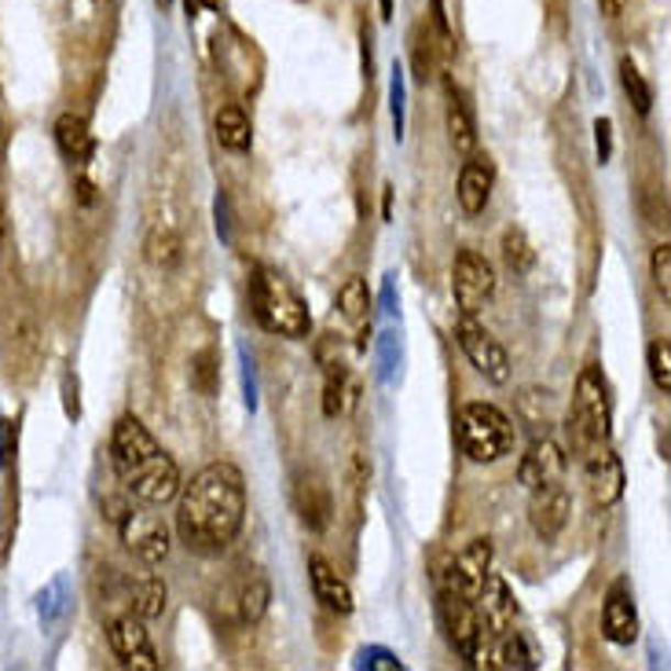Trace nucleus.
Returning <instances> with one entry per match:
<instances>
[{
    "label": "nucleus",
    "mask_w": 671,
    "mask_h": 671,
    "mask_svg": "<svg viewBox=\"0 0 671 671\" xmlns=\"http://www.w3.org/2000/svg\"><path fill=\"white\" fill-rule=\"evenodd\" d=\"M176 495V532L198 554L224 550L246 521V481L231 462H209Z\"/></svg>",
    "instance_id": "f257e3e1"
},
{
    "label": "nucleus",
    "mask_w": 671,
    "mask_h": 671,
    "mask_svg": "<svg viewBox=\"0 0 671 671\" xmlns=\"http://www.w3.org/2000/svg\"><path fill=\"white\" fill-rule=\"evenodd\" d=\"M110 455H114L118 477L125 481L132 499L162 506L176 499L180 492V470L176 462L165 455L162 444L147 433V426L136 415H121L110 437Z\"/></svg>",
    "instance_id": "f03ea898"
},
{
    "label": "nucleus",
    "mask_w": 671,
    "mask_h": 671,
    "mask_svg": "<svg viewBox=\"0 0 671 671\" xmlns=\"http://www.w3.org/2000/svg\"><path fill=\"white\" fill-rule=\"evenodd\" d=\"M250 301H253V316H257V323L264 330H272V334H279V338H305L308 330H312L308 305L301 301V294H297L279 272H272V268H257V272H253Z\"/></svg>",
    "instance_id": "7ed1b4c3"
},
{
    "label": "nucleus",
    "mask_w": 671,
    "mask_h": 671,
    "mask_svg": "<svg viewBox=\"0 0 671 671\" xmlns=\"http://www.w3.org/2000/svg\"><path fill=\"white\" fill-rule=\"evenodd\" d=\"M459 444L470 462H499L514 448V426L495 404H466L459 415Z\"/></svg>",
    "instance_id": "20e7f679"
},
{
    "label": "nucleus",
    "mask_w": 671,
    "mask_h": 671,
    "mask_svg": "<svg viewBox=\"0 0 671 671\" xmlns=\"http://www.w3.org/2000/svg\"><path fill=\"white\" fill-rule=\"evenodd\" d=\"M609 389L598 367H583L576 382V400H572L569 429L576 433L580 444H602L609 437Z\"/></svg>",
    "instance_id": "39448f33"
},
{
    "label": "nucleus",
    "mask_w": 671,
    "mask_h": 671,
    "mask_svg": "<svg viewBox=\"0 0 671 671\" xmlns=\"http://www.w3.org/2000/svg\"><path fill=\"white\" fill-rule=\"evenodd\" d=\"M437 609H440V624H444L448 642L455 646L470 664L484 668V649H488V642H484V635H481L477 613H473V598H462V594L440 587Z\"/></svg>",
    "instance_id": "423d86ee"
},
{
    "label": "nucleus",
    "mask_w": 671,
    "mask_h": 671,
    "mask_svg": "<svg viewBox=\"0 0 671 671\" xmlns=\"http://www.w3.org/2000/svg\"><path fill=\"white\" fill-rule=\"evenodd\" d=\"M451 294L462 316H477L484 301L495 294V268L477 250H459L451 264Z\"/></svg>",
    "instance_id": "0eeeda50"
},
{
    "label": "nucleus",
    "mask_w": 671,
    "mask_h": 671,
    "mask_svg": "<svg viewBox=\"0 0 671 671\" xmlns=\"http://www.w3.org/2000/svg\"><path fill=\"white\" fill-rule=\"evenodd\" d=\"M455 334H459L462 352H466L470 363L484 374V378H488L492 385H506V382H510V356H506V349L477 323V319L462 316Z\"/></svg>",
    "instance_id": "6e6552de"
},
{
    "label": "nucleus",
    "mask_w": 671,
    "mask_h": 671,
    "mask_svg": "<svg viewBox=\"0 0 671 671\" xmlns=\"http://www.w3.org/2000/svg\"><path fill=\"white\" fill-rule=\"evenodd\" d=\"M121 528V543H125L132 554L143 558L147 565H158L169 554V525L162 521L158 514L147 510H125V517L118 521Z\"/></svg>",
    "instance_id": "1a4fd4ad"
},
{
    "label": "nucleus",
    "mask_w": 671,
    "mask_h": 671,
    "mask_svg": "<svg viewBox=\"0 0 671 671\" xmlns=\"http://www.w3.org/2000/svg\"><path fill=\"white\" fill-rule=\"evenodd\" d=\"M492 572V543L488 539H473V543L448 561V569L440 572L437 583L444 591H455L462 598H473L481 591L484 576Z\"/></svg>",
    "instance_id": "9d476101"
},
{
    "label": "nucleus",
    "mask_w": 671,
    "mask_h": 671,
    "mask_svg": "<svg viewBox=\"0 0 671 671\" xmlns=\"http://www.w3.org/2000/svg\"><path fill=\"white\" fill-rule=\"evenodd\" d=\"M473 613H477L484 642H492V638H499L503 631L514 627V594L495 572H488L481 591L473 594Z\"/></svg>",
    "instance_id": "9b49d317"
},
{
    "label": "nucleus",
    "mask_w": 671,
    "mask_h": 671,
    "mask_svg": "<svg viewBox=\"0 0 671 671\" xmlns=\"http://www.w3.org/2000/svg\"><path fill=\"white\" fill-rule=\"evenodd\" d=\"M569 514H572V499L565 492L561 481H550V484H539L532 488V503H528V525L539 539H558L561 528L569 525Z\"/></svg>",
    "instance_id": "f8f14e48"
},
{
    "label": "nucleus",
    "mask_w": 671,
    "mask_h": 671,
    "mask_svg": "<svg viewBox=\"0 0 671 671\" xmlns=\"http://www.w3.org/2000/svg\"><path fill=\"white\" fill-rule=\"evenodd\" d=\"M110 649L121 657V664L132 668V671H158V657H154V649H151V638L147 631H143V620L140 616H118L114 624H110Z\"/></svg>",
    "instance_id": "ddd939ff"
},
{
    "label": "nucleus",
    "mask_w": 671,
    "mask_h": 671,
    "mask_svg": "<svg viewBox=\"0 0 671 671\" xmlns=\"http://www.w3.org/2000/svg\"><path fill=\"white\" fill-rule=\"evenodd\" d=\"M565 473V451H561L550 437H536L532 448L521 455V466H517V481L525 488H539V484L561 481Z\"/></svg>",
    "instance_id": "4468645a"
},
{
    "label": "nucleus",
    "mask_w": 671,
    "mask_h": 671,
    "mask_svg": "<svg viewBox=\"0 0 671 671\" xmlns=\"http://www.w3.org/2000/svg\"><path fill=\"white\" fill-rule=\"evenodd\" d=\"M492 184H495L492 158L488 154H473L459 173V206L466 209L470 217L484 213V206H488V198H492Z\"/></svg>",
    "instance_id": "2eb2a0df"
},
{
    "label": "nucleus",
    "mask_w": 671,
    "mask_h": 671,
    "mask_svg": "<svg viewBox=\"0 0 671 671\" xmlns=\"http://www.w3.org/2000/svg\"><path fill=\"white\" fill-rule=\"evenodd\" d=\"M587 492L594 506H613L624 495V466L613 451H594L587 459Z\"/></svg>",
    "instance_id": "dca6fc26"
},
{
    "label": "nucleus",
    "mask_w": 671,
    "mask_h": 671,
    "mask_svg": "<svg viewBox=\"0 0 671 671\" xmlns=\"http://www.w3.org/2000/svg\"><path fill=\"white\" fill-rule=\"evenodd\" d=\"M602 627H605V638L616 646H631L638 638V616H635V602L627 594L624 583H616L605 598V613H602Z\"/></svg>",
    "instance_id": "f3484780"
},
{
    "label": "nucleus",
    "mask_w": 671,
    "mask_h": 671,
    "mask_svg": "<svg viewBox=\"0 0 671 671\" xmlns=\"http://www.w3.org/2000/svg\"><path fill=\"white\" fill-rule=\"evenodd\" d=\"M308 580H312L316 602H323L330 613L349 616L352 609H356V602H352V587L338 576L334 569L327 565L323 558H312V561H308Z\"/></svg>",
    "instance_id": "a211bd4d"
},
{
    "label": "nucleus",
    "mask_w": 671,
    "mask_h": 671,
    "mask_svg": "<svg viewBox=\"0 0 671 671\" xmlns=\"http://www.w3.org/2000/svg\"><path fill=\"white\" fill-rule=\"evenodd\" d=\"M294 503H297V514H301V521L308 528L323 532V528L330 525V514H334V506H330V492H327V484L319 481V477H297Z\"/></svg>",
    "instance_id": "6ab92c4d"
},
{
    "label": "nucleus",
    "mask_w": 671,
    "mask_h": 671,
    "mask_svg": "<svg viewBox=\"0 0 671 671\" xmlns=\"http://www.w3.org/2000/svg\"><path fill=\"white\" fill-rule=\"evenodd\" d=\"M517 415H521V422L532 429V433H543L554 426V393L550 389H539V385H525L521 393H517Z\"/></svg>",
    "instance_id": "aec40b11"
},
{
    "label": "nucleus",
    "mask_w": 671,
    "mask_h": 671,
    "mask_svg": "<svg viewBox=\"0 0 671 671\" xmlns=\"http://www.w3.org/2000/svg\"><path fill=\"white\" fill-rule=\"evenodd\" d=\"M55 143H59V151L77 165L92 158V132H88L85 118H77V114H63L55 121Z\"/></svg>",
    "instance_id": "412c9836"
},
{
    "label": "nucleus",
    "mask_w": 671,
    "mask_h": 671,
    "mask_svg": "<svg viewBox=\"0 0 671 671\" xmlns=\"http://www.w3.org/2000/svg\"><path fill=\"white\" fill-rule=\"evenodd\" d=\"M484 664L492 668H506V671H521V668H532V653H528L525 638L517 631H503L499 638H492L488 649H484Z\"/></svg>",
    "instance_id": "4be33fe9"
},
{
    "label": "nucleus",
    "mask_w": 671,
    "mask_h": 671,
    "mask_svg": "<svg viewBox=\"0 0 671 671\" xmlns=\"http://www.w3.org/2000/svg\"><path fill=\"white\" fill-rule=\"evenodd\" d=\"M213 129H217V143L224 151H250V143H253V129H250V118L242 114L239 107H220L217 110V121H213Z\"/></svg>",
    "instance_id": "5701e85b"
},
{
    "label": "nucleus",
    "mask_w": 671,
    "mask_h": 671,
    "mask_svg": "<svg viewBox=\"0 0 671 671\" xmlns=\"http://www.w3.org/2000/svg\"><path fill=\"white\" fill-rule=\"evenodd\" d=\"M143 253H147V261L154 264V268H176L184 257V242L180 235H176L173 228H151L147 231V242H143Z\"/></svg>",
    "instance_id": "b1692460"
},
{
    "label": "nucleus",
    "mask_w": 671,
    "mask_h": 671,
    "mask_svg": "<svg viewBox=\"0 0 671 671\" xmlns=\"http://www.w3.org/2000/svg\"><path fill=\"white\" fill-rule=\"evenodd\" d=\"M448 140L459 154H473V147H477V129H473L470 107L455 92H451V103H448Z\"/></svg>",
    "instance_id": "393cba45"
},
{
    "label": "nucleus",
    "mask_w": 671,
    "mask_h": 671,
    "mask_svg": "<svg viewBox=\"0 0 671 671\" xmlns=\"http://www.w3.org/2000/svg\"><path fill=\"white\" fill-rule=\"evenodd\" d=\"M165 598H169L165 583L158 576H147L136 591H132V613H136L140 620H154V616H162Z\"/></svg>",
    "instance_id": "a878e982"
},
{
    "label": "nucleus",
    "mask_w": 671,
    "mask_h": 671,
    "mask_svg": "<svg viewBox=\"0 0 671 671\" xmlns=\"http://www.w3.org/2000/svg\"><path fill=\"white\" fill-rule=\"evenodd\" d=\"M503 261H506V268L517 272V275H525L536 264V250L528 246L521 228H506L503 231Z\"/></svg>",
    "instance_id": "bb28decb"
},
{
    "label": "nucleus",
    "mask_w": 671,
    "mask_h": 671,
    "mask_svg": "<svg viewBox=\"0 0 671 671\" xmlns=\"http://www.w3.org/2000/svg\"><path fill=\"white\" fill-rule=\"evenodd\" d=\"M338 308H341V316L349 319V323H360L363 316H367V308H371V290H367V283L360 279V275H352V279H345V286L338 290Z\"/></svg>",
    "instance_id": "cd10ccee"
},
{
    "label": "nucleus",
    "mask_w": 671,
    "mask_h": 671,
    "mask_svg": "<svg viewBox=\"0 0 671 671\" xmlns=\"http://www.w3.org/2000/svg\"><path fill=\"white\" fill-rule=\"evenodd\" d=\"M272 602V587L264 580H253L246 591L239 594V620L242 624H257L264 613H268Z\"/></svg>",
    "instance_id": "c85d7f7f"
},
{
    "label": "nucleus",
    "mask_w": 671,
    "mask_h": 671,
    "mask_svg": "<svg viewBox=\"0 0 671 671\" xmlns=\"http://www.w3.org/2000/svg\"><path fill=\"white\" fill-rule=\"evenodd\" d=\"M620 85H624V92L635 103L638 114H649V107H653V92H649L646 77L638 74V66L631 59H620Z\"/></svg>",
    "instance_id": "c756f323"
},
{
    "label": "nucleus",
    "mask_w": 671,
    "mask_h": 671,
    "mask_svg": "<svg viewBox=\"0 0 671 671\" xmlns=\"http://www.w3.org/2000/svg\"><path fill=\"white\" fill-rule=\"evenodd\" d=\"M352 389H345V367L341 363H327V385H323V415L338 418L341 407L349 404Z\"/></svg>",
    "instance_id": "7c9ffc66"
},
{
    "label": "nucleus",
    "mask_w": 671,
    "mask_h": 671,
    "mask_svg": "<svg viewBox=\"0 0 671 671\" xmlns=\"http://www.w3.org/2000/svg\"><path fill=\"white\" fill-rule=\"evenodd\" d=\"M649 374H653V382L660 385V393H671V345L668 338H657L649 341Z\"/></svg>",
    "instance_id": "2f4dec72"
},
{
    "label": "nucleus",
    "mask_w": 671,
    "mask_h": 671,
    "mask_svg": "<svg viewBox=\"0 0 671 671\" xmlns=\"http://www.w3.org/2000/svg\"><path fill=\"white\" fill-rule=\"evenodd\" d=\"M653 283L664 301H671V246L664 242V246L653 250Z\"/></svg>",
    "instance_id": "473e14b6"
},
{
    "label": "nucleus",
    "mask_w": 671,
    "mask_h": 671,
    "mask_svg": "<svg viewBox=\"0 0 671 671\" xmlns=\"http://www.w3.org/2000/svg\"><path fill=\"white\" fill-rule=\"evenodd\" d=\"M213 374H217V367H213V352H202V356L195 360V367H191V378H195V385H198V389H202L206 396H213V393H217Z\"/></svg>",
    "instance_id": "72a5a7b5"
},
{
    "label": "nucleus",
    "mask_w": 671,
    "mask_h": 671,
    "mask_svg": "<svg viewBox=\"0 0 671 671\" xmlns=\"http://www.w3.org/2000/svg\"><path fill=\"white\" fill-rule=\"evenodd\" d=\"M19 448V426L11 418H0V466H11Z\"/></svg>",
    "instance_id": "f704fd0d"
},
{
    "label": "nucleus",
    "mask_w": 671,
    "mask_h": 671,
    "mask_svg": "<svg viewBox=\"0 0 671 671\" xmlns=\"http://www.w3.org/2000/svg\"><path fill=\"white\" fill-rule=\"evenodd\" d=\"M594 136H598V158L609 162V151H613V125H609V118L594 121Z\"/></svg>",
    "instance_id": "c9c22d12"
},
{
    "label": "nucleus",
    "mask_w": 671,
    "mask_h": 671,
    "mask_svg": "<svg viewBox=\"0 0 671 671\" xmlns=\"http://www.w3.org/2000/svg\"><path fill=\"white\" fill-rule=\"evenodd\" d=\"M627 8V0H602V15L605 19H620Z\"/></svg>",
    "instance_id": "e433bc0d"
},
{
    "label": "nucleus",
    "mask_w": 671,
    "mask_h": 671,
    "mask_svg": "<svg viewBox=\"0 0 671 671\" xmlns=\"http://www.w3.org/2000/svg\"><path fill=\"white\" fill-rule=\"evenodd\" d=\"M371 664H374V668H400V660H393L389 653H374Z\"/></svg>",
    "instance_id": "4c0bfd02"
},
{
    "label": "nucleus",
    "mask_w": 671,
    "mask_h": 671,
    "mask_svg": "<svg viewBox=\"0 0 671 671\" xmlns=\"http://www.w3.org/2000/svg\"><path fill=\"white\" fill-rule=\"evenodd\" d=\"M4 231H8V209H4V198H0V242H4Z\"/></svg>",
    "instance_id": "58836bf2"
},
{
    "label": "nucleus",
    "mask_w": 671,
    "mask_h": 671,
    "mask_svg": "<svg viewBox=\"0 0 671 671\" xmlns=\"http://www.w3.org/2000/svg\"><path fill=\"white\" fill-rule=\"evenodd\" d=\"M382 19H393V0H382Z\"/></svg>",
    "instance_id": "ea45409f"
}]
</instances>
